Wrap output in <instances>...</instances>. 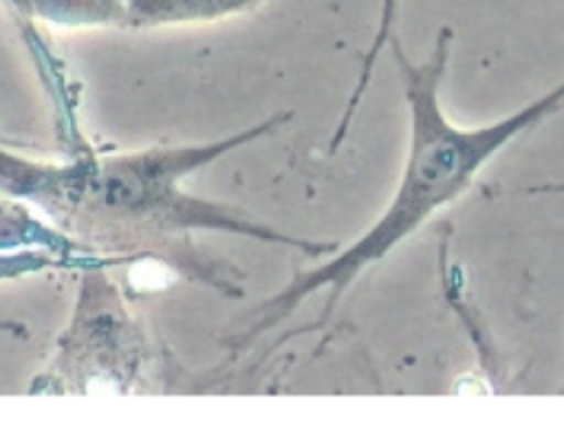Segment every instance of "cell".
I'll return each instance as SVG.
<instances>
[{"mask_svg": "<svg viewBox=\"0 0 564 432\" xmlns=\"http://www.w3.org/2000/svg\"><path fill=\"white\" fill-rule=\"evenodd\" d=\"M449 40L452 31L443 26L430 55L421 62L412 60L397 37L390 40L408 106V145L397 185L375 223L335 260L313 271L295 298L330 287V309L366 267L388 258L430 218L458 201L491 159L564 104L562 79L540 97L494 121L478 126L452 121L441 99Z\"/></svg>", "mask_w": 564, "mask_h": 432, "instance_id": "6da1fadb", "label": "cell"}, {"mask_svg": "<svg viewBox=\"0 0 564 432\" xmlns=\"http://www.w3.org/2000/svg\"><path fill=\"white\" fill-rule=\"evenodd\" d=\"M258 0H130V9L143 20L207 18L249 7Z\"/></svg>", "mask_w": 564, "mask_h": 432, "instance_id": "7a4b0ae2", "label": "cell"}]
</instances>
